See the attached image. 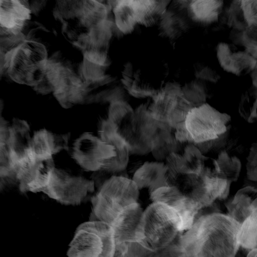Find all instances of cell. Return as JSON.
<instances>
[{
  "label": "cell",
  "mask_w": 257,
  "mask_h": 257,
  "mask_svg": "<svg viewBox=\"0 0 257 257\" xmlns=\"http://www.w3.org/2000/svg\"><path fill=\"white\" fill-rule=\"evenodd\" d=\"M223 5V0H188L183 8L190 21L206 26L218 21Z\"/></svg>",
  "instance_id": "cell-21"
},
{
  "label": "cell",
  "mask_w": 257,
  "mask_h": 257,
  "mask_svg": "<svg viewBox=\"0 0 257 257\" xmlns=\"http://www.w3.org/2000/svg\"><path fill=\"white\" fill-rule=\"evenodd\" d=\"M257 190L247 186L236 192L232 200L226 204L228 215L240 224L257 210Z\"/></svg>",
  "instance_id": "cell-22"
},
{
  "label": "cell",
  "mask_w": 257,
  "mask_h": 257,
  "mask_svg": "<svg viewBox=\"0 0 257 257\" xmlns=\"http://www.w3.org/2000/svg\"><path fill=\"white\" fill-rule=\"evenodd\" d=\"M94 191V183L63 169L54 168L43 192L65 205H78Z\"/></svg>",
  "instance_id": "cell-7"
},
{
  "label": "cell",
  "mask_w": 257,
  "mask_h": 257,
  "mask_svg": "<svg viewBox=\"0 0 257 257\" xmlns=\"http://www.w3.org/2000/svg\"><path fill=\"white\" fill-rule=\"evenodd\" d=\"M246 175L247 178L251 181L257 180V148L255 143L250 148L247 158Z\"/></svg>",
  "instance_id": "cell-31"
},
{
  "label": "cell",
  "mask_w": 257,
  "mask_h": 257,
  "mask_svg": "<svg viewBox=\"0 0 257 257\" xmlns=\"http://www.w3.org/2000/svg\"><path fill=\"white\" fill-rule=\"evenodd\" d=\"M230 120L207 103L192 107L184 122L186 143L196 145L218 139L229 128Z\"/></svg>",
  "instance_id": "cell-6"
},
{
  "label": "cell",
  "mask_w": 257,
  "mask_h": 257,
  "mask_svg": "<svg viewBox=\"0 0 257 257\" xmlns=\"http://www.w3.org/2000/svg\"><path fill=\"white\" fill-rule=\"evenodd\" d=\"M246 28H256L257 0H235Z\"/></svg>",
  "instance_id": "cell-29"
},
{
  "label": "cell",
  "mask_w": 257,
  "mask_h": 257,
  "mask_svg": "<svg viewBox=\"0 0 257 257\" xmlns=\"http://www.w3.org/2000/svg\"><path fill=\"white\" fill-rule=\"evenodd\" d=\"M257 88L250 86L241 95L238 105V112L247 122L252 123L256 120Z\"/></svg>",
  "instance_id": "cell-28"
},
{
  "label": "cell",
  "mask_w": 257,
  "mask_h": 257,
  "mask_svg": "<svg viewBox=\"0 0 257 257\" xmlns=\"http://www.w3.org/2000/svg\"><path fill=\"white\" fill-rule=\"evenodd\" d=\"M139 189L132 179L112 175L99 186L91 198L90 220L110 224L127 206L138 202Z\"/></svg>",
  "instance_id": "cell-3"
},
{
  "label": "cell",
  "mask_w": 257,
  "mask_h": 257,
  "mask_svg": "<svg viewBox=\"0 0 257 257\" xmlns=\"http://www.w3.org/2000/svg\"><path fill=\"white\" fill-rule=\"evenodd\" d=\"M32 138L28 123L19 118H14L9 126L7 145L10 162L13 163L29 156Z\"/></svg>",
  "instance_id": "cell-19"
},
{
  "label": "cell",
  "mask_w": 257,
  "mask_h": 257,
  "mask_svg": "<svg viewBox=\"0 0 257 257\" xmlns=\"http://www.w3.org/2000/svg\"><path fill=\"white\" fill-rule=\"evenodd\" d=\"M68 134H54L43 129L35 133L32 138L30 151L37 161L52 159L53 155L68 149Z\"/></svg>",
  "instance_id": "cell-17"
},
{
  "label": "cell",
  "mask_w": 257,
  "mask_h": 257,
  "mask_svg": "<svg viewBox=\"0 0 257 257\" xmlns=\"http://www.w3.org/2000/svg\"><path fill=\"white\" fill-rule=\"evenodd\" d=\"M194 74L196 78L210 83H216L220 79L218 73L210 66L200 62L193 65Z\"/></svg>",
  "instance_id": "cell-30"
},
{
  "label": "cell",
  "mask_w": 257,
  "mask_h": 257,
  "mask_svg": "<svg viewBox=\"0 0 257 257\" xmlns=\"http://www.w3.org/2000/svg\"><path fill=\"white\" fill-rule=\"evenodd\" d=\"M115 249L111 224L90 220L76 228L67 254L70 257H112Z\"/></svg>",
  "instance_id": "cell-5"
},
{
  "label": "cell",
  "mask_w": 257,
  "mask_h": 257,
  "mask_svg": "<svg viewBox=\"0 0 257 257\" xmlns=\"http://www.w3.org/2000/svg\"><path fill=\"white\" fill-rule=\"evenodd\" d=\"M153 98L152 103L148 107L151 116L157 121L174 129L184 121L192 108L191 104L182 95L167 94L161 89Z\"/></svg>",
  "instance_id": "cell-9"
},
{
  "label": "cell",
  "mask_w": 257,
  "mask_h": 257,
  "mask_svg": "<svg viewBox=\"0 0 257 257\" xmlns=\"http://www.w3.org/2000/svg\"><path fill=\"white\" fill-rule=\"evenodd\" d=\"M144 238L140 242L155 254L177 241L187 228L180 213L173 207L153 202L144 211Z\"/></svg>",
  "instance_id": "cell-2"
},
{
  "label": "cell",
  "mask_w": 257,
  "mask_h": 257,
  "mask_svg": "<svg viewBox=\"0 0 257 257\" xmlns=\"http://www.w3.org/2000/svg\"><path fill=\"white\" fill-rule=\"evenodd\" d=\"M144 211L139 203L125 207L110 223L115 246L144 238Z\"/></svg>",
  "instance_id": "cell-10"
},
{
  "label": "cell",
  "mask_w": 257,
  "mask_h": 257,
  "mask_svg": "<svg viewBox=\"0 0 257 257\" xmlns=\"http://www.w3.org/2000/svg\"><path fill=\"white\" fill-rule=\"evenodd\" d=\"M216 160L218 177L230 182H236L241 168L240 160L236 156H230L225 151L221 152Z\"/></svg>",
  "instance_id": "cell-27"
},
{
  "label": "cell",
  "mask_w": 257,
  "mask_h": 257,
  "mask_svg": "<svg viewBox=\"0 0 257 257\" xmlns=\"http://www.w3.org/2000/svg\"><path fill=\"white\" fill-rule=\"evenodd\" d=\"M175 4L176 8H167L158 22L161 36L172 41L178 39L190 28L185 9Z\"/></svg>",
  "instance_id": "cell-18"
},
{
  "label": "cell",
  "mask_w": 257,
  "mask_h": 257,
  "mask_svg": "<svg viewBox=\"0 0 257 257\" xmlns=\"http://www.w3.org/2000/svg\"><path fill=\"white\" fill-rule=\"evenodd\" d=\"M171 130L159 129L153 143L151 153L158 161L165 160L170 153L178 152L182 143L176 140Z\"/></svg>",
  "instance_id": "cell-24"
},
{
  "label": "cell",
  "mask_w": 257,
  "mask_h": 257,
  "mask_svg": "<svg viewBox=\"0 0 257 257\" xmlns=\"http://www.w3.org/2000/svg\"><path fill=\"white\" fill-rule=\"evenodd\" d=\"M218 62L224 70L242 76L256 68V58L246 51L235 50L225 43H219L216 48Z\"/></svg>",
  "instance_id": "cell-16"
},
{
  "label": "cell",
  "mask_w": 257,
  "mask_h": 257,
  "mask_svg": "<svg viewBox=\"0 0 257 257\" xmlns=\"http://www.w3.org/2000/svg\"><path fill=\"white\" fill-rule=\"evenodd\" d=\"M7 52L0 48V76L5 71H7L6 67L5 55Z\"/></svg>",
  "instance_id": "cell-32"
},
{
  "label": "cell",
  "mask_w": 257,
  "mask_h": 257,
  "mask_svg": "<svg viewBox=\"0 0 257 257\" xmlns=\"http://www.w3.org/2000/svg\"><path fill=\"white\" fill-rule=\"evenodd\" d=\"M240 225L228 214L202 215L181 234L177 250L183 256H234L239 248L237 233Z\"/></svg>",
  "instance_id": "cell-1"
},
{
  "label": "cell",
  "mask_w": 257,
  "mask_h": 257,
  "mask_svg": "<svg viewBox=\"0 0 257 257\" xmlns=\"http://www.w3.org/2000/svg\"><path fill=\"white\" fill-rule=\"evenodd\" d=\"M159 129L158 122L151 116L148 107H139L134 114V133L129 148L130 154L144 155L151 152Z\"/></svg>",
  "instance_id": "cell-11"
},
{
  "label": "cell",
  "mask_w": 257,
  "mask_h": 257,
  "mask_svg": "<svg viewBox=\"0 0 257 257\" xmlns=\"http://www.w3.org/2000/svg\"><path fill=\"white\" fill-rule=\"evenodd\" d=\"M2 106H3V103H2V102L1 101V100H0V111H1V109H2Z\"/></svg>",
  "instance_id": "cell-34"
},
{
  "label": "cell",
  "mask_w": 257,
  "mask_h": 257,
  "mask_svg": "<svg viewBox=\"0 0 257 257\" xmlns=\"http://www.w3.org/2000/svg\"><path fill=\"white\" fill-rule=\"evenodd\" d=\"M121 81L124 88L136 97H153L160 90L155 87L140 69H134L130 63L124 66Z\"/></svg>",
  "instance_id": "cell-23"
},
{
  "label": "cell",
  "mask_w": 257,
  "mask_h": 257,
  "mask_svg": "<svg viewBox=\"0 0 257 257\" xmlns=\"http://www.w3.org/2000/svg\"><path fill=\"white\" fill-rule=\"evenodd\" d=\"M206 157L194 144L189 143L182 154L178 152L170 153L165 159L167 168V182L180 173H200L203 169Z\"/></svg>",
  "instance_id": "cell-14"
},
{
  "label": "cell",
  "mask_w": 257,
  "mask_h": 257,
  "mask_svg": "<svg viewBox=\"0 0 257 257\" xmlns=\"http://www.w3.org/2000/svg\"><path fill=\"white\" fill-rule=\"evenodd\" d=\"M209 83L210 82L198 78L186 83L181 87L182 96L192 107L205 103L210 93Z\"/></svg>",
  "instance_id": "cell-25"
},
{
  "label": "cell",
  "mask_w": 257,
  "mask_h": 257,
  "mask_svg": "<svg viewBox=\"0 0 257 257\" xmlns=\"http://www.w3.org/2000/svg\"><path fill=\"white\" fill-rule=\"evenodd\" d=\"M150 199L153 202H162L175 208L181 215L187 230L191 226L201 209L173 186L157 189L150 194Z\"/></svg>",
  "instance_id": "cell-15"
},
{
  "label": "cell",
  "mask_w": 257,
  "mask_h": 257,
  "mask_svg": "<svg viewBox=\"0 0 257 257\" xmlns=\"http://www.w3.org/2000/svg\"><path fill=\"white\" fill-rule=\"evenodd\" d=\"M237 240L239 247L248 250L257 248V210L240 224Z\"/></svg>",
  "instance_id": "cell-26"
},
{
  "label": "cell",
  "mask_w": 257,
  "mask_h": 257,
  "mask_svg": "<svg viewBox=\"0 0 257 257\" xmlns=\"http://www.w3.org/2000/svg\"><path fill=\"white\" fill-rule=\"evenodd\" d=\"M116 155L115 147L90 134L82 135L74 142L72 158L84 170L97 171Z\"/></svg>",
  "instance_id": "cell-8"
},
{
  "label": "cell",
  "mask_w": 257,
  "mask_h": 257,
  "mask_svg": "<svg viewBox=\"0 0 257 257\" xmlns=\"http://www.w3.org/2000/svg\"><path fill=\"white\" fill-rule=\"evenodd\" d=\"M5 58L12 79L34 87L41 81L48 59L44 46L31 39H25L7 52Z\"/></svg>",
  "instance_id": "cell-4"
},
{
  "label": "cell",
  "mask_w": 257,
  "mask_h": 257,
  "mask_svg": "<svg viewBox=\"0 0 257 257\" xmlns=\"http://www.w3.org/2000/svg\"><path fill=\"white\" fill-rule=\"evenodd\" d=\"M31 13L26 0H0V36L21 34Z\"/></svg>",
  "instance_id": "cell-12"
},
{
  "label": "cell",
  "mask_w": 257,
  "mask_h": 257,
  "mask_svg": "<svg viewBox=\"0 0 257 257\" xmlns=\"http://www.w3.org/2000/svg\"><path fill=\"white\" fill-rule=\"evenodd\" d=\"M256 253H257V248H253V249L249 250V252L248 253V254L247 255V256L256 257Z\"/></svg>",
  "instance_id": "cell-33"
},
{
  "label": "cell",
  "mask_w": 257,
  "mask_h": 257,
  "mask_svg": "<svg viewBox=\"0 0 257 257\" xmlns=\"http://www.w3.org/2000/svg\"><path fill=\"white\" fill-rule=\"evenodd\" d=\"M167 168L164 162H146L135 172L132 180L140 189L147 188L150 194L157 189L168 186Z\"/></svg>",
  "instance_id": "cell-20"
},
{
  "label": "cell",
  "mask_w": 257,
  "mask_h": 257,
  "mask_svg": "<svg viewBox=\"0 0 257 257\" xmlns=\"http://www.w3.org/2000/svg\"><path fill=\"white\" fill-rule=\"evenodd\" d=\"M86 84L70 64L65 72L53 94L60 104L68 108L86 101Z\"/></svg>",
  "instance_id": "cell-13"
}]
</instances>
